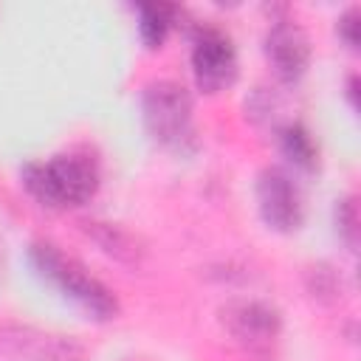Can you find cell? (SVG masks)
<instances>
[{"mask_svg": "<svg viewBox=\"0 0 361 361\" xmlns=\"http://www.w3.org/2000/svg\"><path fill=\"white\" fill-rule=\"evenodd\" d=\"M20 183L45 209L82 206L99 189V164L87 152H59L48 161H28Z\"/></svg>", "mask_w": 361, "mask_h": 361, "instance_id": "obj_2", "label": "cell"}, {"mask_svg": "<svg viewBox=\"0 0 361 361\" xmlns=\"http://www.w3.org/2000/svg\"><path fill=\"white\" fill-rule=\"evenodd\" d=\"M333 220H336V234L338 240L355 251L358 248V234H361V220H358V200L355 195H347L341 200H336V209H333Z\"/></svg>", "mask_w": 361, "mask_h": 361, "instance_id": "obj_13", "label": "cell"}, {"mask_svg": "<svg viewBox=\"0 0 361 361\" xmlns=\"http://www.w3.org/2000/svg\"><path fill=\"white\" fill-rule=\"evenodd\" d=\"M265 59L282 85H296L310 68V39L290 17H274L262 37Z\"/></svg>", "mask_w": 361, "mask_h": 361, "instance_id": "obj_7", "label": "cell"}, {"mask_svg": "<svg viewBox=\"0 0 361 361\" xmlns=\"http://www.w3.org/2000/svg\"><path fill=\"white\" fill-rule=\"evenodd\" d=\"M141 121L147 135L172 155L197 149L195 102L192 93L175 79H155L141 90Z\"/></svg>", "mask_w": 361, "mask_h": 361, "instance_id": "obj_3", "label": "cell"}, {"mask_svg": "<svg viewBox=\"0 0 361 361\" xmlns=\"http://www.w3.org/2000/svg\"><path fill=\"white\" fill-rule=\"evenodd\" d=\"M82 228H85V234L107 257H113V259H118L124 265H138L144 259V254H147L144 243L133 231H127L124 226H118V223H110V220H85Z\"/></svg>", "mask_w": 361, "mask_h": 361, "instance_id": "obj_9", "label": "cell"}, {"mask_svg": "<svg viewBox=\"0 0 361 361\" xmlns=\"http://www.w3.org/2000/svg\"><path fill=\"white\" fill-rule=\"evenodd\" d=\"M257 209L262 223L276 231V234H293L305 223V200L296 186V180L279 169V166H265L257 175Z\"/></svg>", "mask_w": 361, "mask_h": 361, "instance_id": "obj_5", "label": "cell"}, {"mask_svg": "<svg viewBox=\"0 0 361 361\" xmlns=\"http://www.w3.org/2000/svg\"><path fill=\"white\" fill-rule=\"evenodd\" d=\"M276 138H279L282 158L293 169L316 172V166H319V144H316L313 133L302 121H285L282 127H276Z\"/></svg>", "mask_w": 361, "mask_h": 361, "instance_id": "obj_10", "label": "cell"}, {"mask_svg": "<svg viewBox=\"0 0 361 361\" xmlns=\"http://www.w3.org/2000/svg\"><path fill=\"white\" fill-rule=\"evenodd\" d=\"M358 23H361L358 6H347V8L336 17V34H338V39H341L350 51L358 48Z\"/></svg>", "mask_w": 361, "mask_h": 361, "instance_id": "obj_14", "label": "cell"}, {"mask_svg": "<svg viewBox=\"0 0 361 361\" xmlns=\"http://www.w3.org/2000/svg\"><path fill=\"white\" fill-rule=\"evenodd\" d=\"M223 327L254 355L268 353L282 333V313L262 299H231L220 307Z\"/></svg>", "mask_w": 361, "mask_h": 361, "instance_id": "obj_6", "label": "cell"}, {"mask_svg": "<svg viewBox=\"0 0 361 361\" xmlns=\"http://www.w3.org/2000/svg\"><path fill=\"white\" fill-rule=\"evenodd\" d=\"M347 99H350L353 107H358V76L355 73L347 76Z\"/></svg>", "mask_w": 361, "mask_h": 361, "instance_id": "obj_15", "label": "cell"}, {"mask_svg": "<svg viewBox=\"0 0 361 361\" xmlns=\"http://www.w3.org/2000/svg\"><path fill=\"white\" fill-rule=\"evenodd\" d=\"M28 262L48 285H54L65 299H71L76 307H82L96 322H110L121 313L118 296L96 279L79 259L68 257L59 245L37 240L28 245Z\"/></svg>", "mask_w": 361, "mask_h": 361, "instance_id": "obj_1", "label": "cell"}, {"mask_svg": "<svg viewBox=\"0 0 361 361\" xmlns=\"http://www.w3.org/2000/svg\"><path fill=\"white\" fill-rule=\"evenodd\" d=\"M0 344L23 361H85V347L73 336L48 333L31 324L0 327Z\"/></svg>", "mask_w": 361, "mask_h": 361, "instance_id": "obj_8", "label": "cell"}, {"mask_svg": "<svg viewBox=\"0 0 361 361\" xmlns=\"http://www.w3.org/2000/svg\"><path fill=\"white\" fill-rule=\"evenodd\" d=\"M195 85L203 93H220L234 85L240 62L234 39L209 23H197L192 28V54H189Z\"/></svg>", "mask_w": 361, "mask_h": 361, "instance_id": "obj_4", "label": "cell"}, {"mask_svg": "<svg viewBox=\"0 0 361 361\" xmlns=\"http://www.w3.org/2000/svg\"><path fill=\"white\" fill-rule=\"evenodd\" d=\"M180 11L183 8L172 6V3H141L138 6V37H141V42L149 51L161 48L166 42V37H169Z\"/></svg>", "mask_w": 361, "mask_h": 361, "instance_id": "obj_11", "label": "cell"}, {"mask_svg": "<svg viewBox=\"0 0 361 361\" xmlns=\"http://www.w3.org/2000/svg\"><path fill=\"white\" fill-rule=\"evenodd\" d=\"M305 285H307V293H310L313 299H319L322 305H333V302H338L341 293H344V279H341V274H338L333 265H327V262L310 265V268L305 271Z\"/></svg>", "mask_w": 361, "mask_h": 361, "instance_id": "obj_12", "label": "cell"}]
</instances>
